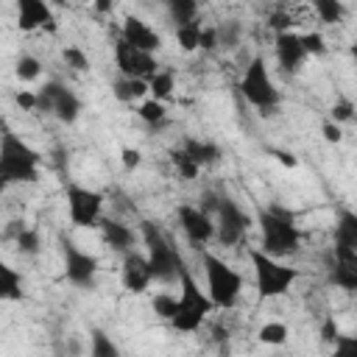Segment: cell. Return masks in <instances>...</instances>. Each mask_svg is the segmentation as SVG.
I'll return each instance as SVG.
<instances>
[{"instance_id": "cell-1", "label": "cell", "mask_w": 357, "mask_h": 357, "mask_svg": "<svg viewBox=\"0 0 357 357\" xmlns=\"http://www.w3.org/2000/svg\"><path fill=\"white\" fill-rule=\"evenodd\" d=\"M259 223V251H265L268 257L279 259V257H290L301 248V231L296 226L293 212H287L284 206H265L257 215Z\"/></svg>"}, {"instance_id": "cell-2", "label": "cell", "mask_w": 357, "mask_h": 357, "mask_svg": "<svg viewBox=\"0 0 357 357\" xmlns=\"http://www.w3.org/2000/svg\"><path fill=\"white\" fill-rule=\"evenodd\" d=\"M139 231H142V240H145V248H148V265H151V273L156 282H178L181 273L187 271L178 248L173 245V240L153 223V220H142L139 223Z\"/></svg>"}, {"instance_id": "cell-3", "label": "cell", "mask_w": 357, "mask_h": 357, "mask_svg": "<svg viewBox=\"0 0 357 357\" xmlns=\"http://www.w3.org/2000/svg\"><path fill=\"white\" fill-rule=\"evenodd\" d=\"M39 162L42 156L28 145L22 142L14 131H6L3 134V142H0V178L6 184H33L39 178Z\"/></svg>"}, {"instance_id": "cell-4", "label": "cell", "mask_w": 357, "mask_h": 357, "mask_svg": "<svg viewBox=\"0 0 357 357\" xmlns=\"http://www.w3.org/2000/svg\"><path fill=\"white\" fill-rule=\"evenodd\" d=\"M178 282H181V296L176 298V312H173L170 324L178 332H195L206 321V315L212 312L215 304H212L209 293H201V287L190 271H184Z\"/></svg>"}, {"instance_id": "cell-5", "label": "cell", "mask_w": 357, "mask_h": 357, "mask_svg": "<svg viewBox=\"0 0 357 357\" xmlns=\"http://www.w3.org/2000/svg\"><path fill=\"white\" fill-rule=\"evenodd\" d=\"M201 262H204V273H206V287H209V298L215 307L220 310H229L237 304L240 298V290H243V276L226 265L220 257L204 251L201 254Z\"/></svg>"}, {"instance_id": "cell-6", "label": "cell", "mask_w": 357, "mask_h": 357, "mask_svg": "<svg viewBox=\"0 0 357 357\" xmlns=\"http://www.w3.org/2000/svg\"><path fill=\"white\" fill-rule=\"evenodd\" d=\"M251 265H254V282L259 298H276L290 290V284L298 279V271L290 265H282L279 259L268 257L259 248H251Z\"/></svg>"}, {"instance_id": "cell-7", "label": "cell", "mask_w": 357, "mask_h": 357, "mask_svg": "<svg viewBox=\"0 0 357 357\" xmlns=\"http://www.w3.org/2000/svg\"><path fill=\"white\" fill-rule=\"evenodd\" d=\"M240 95L257 106L262 114L273 112L279 106V89L273 86V78L268 75V67H265V59L262 56H254L240 78Z\"/></svg>"}, {"instance_id": "cell-8", "label": "cell", "mask_w": 357, "mask_h": 357, "mask_svg": "<svg viewBox=\"0 0 357 357\" xmlns=\"http://www.w3.org/2000/svg\"><path fill=\"white\" fill-rule=\"evenodd\" d=\"M59 245H61V257H64V276H67V282L81 287V290H95L98 271H100L98 257L89 254V251H81L75 245V240L67 237V234H59Z\"/></svg>"}, {"instance_id": "cell-9", "label": "cell", "mask_w": 357, "mask_h": 357, "mask_svg": "<svg viewBox=\"0 0 357 357\" xmlns=\"http://www.w3.org/2000/svg\"><path fill=\"white\" fill-rule=\"evenodd\" d=\"M67 198V212H70V223L78 229H92L100 226V209H103V195L98 190L89 187H78V184H67L64 190Z\"/></svg>"}, {"instance_id": "cell-10", "label": "cell", "mask_w": 357, "mask_h": 357, "mask_svg": "<svg viewBox=\"0 0 357 357\" xmlns=\"http://www.w3.org/2000/svg\"><path fill=\"white\" fill-rule=\"evenodd\" d=\"M215 212H218V220H215V237H218V243L220 245H237L245 237V231L251 226V218L229 195H220L218 198Z\"/></svg>"}, {"instance_id": "cell-11", "label": "cell", "mask_w": 357, "mask_h": 357, "mask_svg": "<svg viewBox=\"0 0 357 357\" xmlns=\"http://www.w3.org/2000/svg\"><path fill=\"white\" fill-rule=\"evenodd\" d=\"M36 95H39V109H42V112L56 114V120H61V123H75V120H78L81 100H78L75 92L67 89L64 84L47 81Z\"/></svg>"}, {"instance_id": "cell-12", "label": "cell", "mask_w": 357, "mask_h": 357, "mask_svg": "<svg viewBox=\"0 0 357 357\" xmlns=\"http://www.w3.org/2000/svg\"><path fill=\"white\" fill-rule=\"evenodd\" d=\"M114 61H117L120 78H142V81H151L159 73V64H156V59L151 53H142V50L131 47L123 39L114 42Z\"/></svg>"}, {"instance_id": "cell-13", "label": "cell", "mask_w": 357, "mask_h": 357, "mask_svg": "<svg viewBox=\"0 0 357 357\" xmlns=\"http://www.w3.org/2000/svg\"><path fill=\"white\" fill-rule=\"evenodd\" d=\"M329 282L346 293H357V251L351 248H332L329 259Z\"/></svg>"}, {"instance_id": "cell-14", "label": "cell", "mask_w": 357, "mask_h": 357, "mask_svg": "<svg viewBox=\"0 0 357 357\" xmlns=\"http://www.w3.org/2000/svg\"><path fill=\"white\" fill-rule=\"evenodd\" d=\"M17 25H20V31H36V28H45L50 33L59 31L53 8L47 3H42V0H20V6H17Z\"/></svg>"}, {"instance_id": "cell-15", "label": "cell", "mask_w": 357, "mask_h": 357, "mask_svg": "<svg viewBox=\"0 0 357 357\" xmlns=\"http://www.w3.org/2000/svg\"><path fill=\"white\" fill-rule=\"evenodd\" d=\"M178 223H181V229H184V234H187V240L192 243V245H206L212 237H215V223H212V218L204 212V209H198V206H178Z\"/></svg>"}, {"instance_id": "cell-16", "label": "cell", "mask_w": 357, "mask_h": 357, "mask_svg": "<svg viewBox=\"0 0 357 357\" xmlns=\"http://www.w3.org/2000/svg\"><path fill=\"white\" fill-rule=\"evenodd\" d=\"M120 279H123V287H126L128 293H145L148 284L153 282L148 257H142V254H137V251H128V254L123 257Z\"/></svg>"}, {"instance_id": "cell-17", "label": "cell", "mask_w": 357, "mask_h": 357, "mask_svg": "<svg viewBox=\"0 0 357 357\" xmlns=\"http://www.w3.org/2000/svg\"><path fill=\"white\" fill-rule=\"evenodd\" d=\"M120 39H123V42H128L131 47L142 50V53H151V56L162 47V36H159L148 22H142L139 17H126V20H123Z\"/></svg>"}, {"instance_id": "cell-18", "label": "cell", "mask_w": 357, "mask_h": 357, "mask_svg": "<svg viewBox=\"0 0 357 357\" xmlns=\"http://www.w3.org/2000/svg\"><path fill=\"white\" fill-rule=\"evenodd\" d=\"M307 59L304 42L298 33L287 31V33H276V61L282 67V73H296Z\"/></svg>"}, {"instance_id": "cell-19", "label": "cell", "mask_w": 357, "mask_h": 357, "mask_svg": "<svg viewBox=\"0 0 357 357\" xmlns=\"http://www.w3.org/2000/svg\"><path fill=\"white\" fill-rule=\"evenodd\" d=\"M100 237H103V243L112 251H123V254H128L131 251V243H134V231L126 223L112 220V218H103L100 220Z\"/></svg>"}, {"instance_id": "cell-20", "label": "cell", "mask_w": 357, "mask_h": 357, "mask_svg": "<svg viewBox=\"0 0 357 357\" xmlns=\"http://www.w3.org/2000/svg\"><path fill=\"white\" fill-rule=\"evenodd\" d=\"M332 237H335V245L357 251V212L340 209V212H337V220H335Z\"/></svg>"}, {"instance_id": "cell-21", "label": "cell", "mask_w": 357, "mask_h": 357, "mask_svg": "<svg viewBox=\"0 0 357 357\" xmlns=\"http://www.w3.org/2000/svg\"><path fill=\"white\" fill-rule=\"evenodd\" d=\"M181 148H184L201 167H204V165H215V162L220 159V148H218L215 142H206V139H192V137H187Z\"/></svg>"}, {"instance_id": "cell-22", "label": "cell", "mask_w": 357, "mask_h": 357, "mask_svg": "<svg viewBox=\"0 0 357 357\" xmlns=\"http://www.w3.org/2000/svg\"><path fill=\"white\" fill-rule=\"evenodd\" d=\"M112 92H114L117 100L131 103V100H139V98H142L145 92H151V89H148V81H142V78H117V81L112 84Z\"/></svg>"}, {"instance_id": "cell-23", "label": "cell", "mask_w": 357, "mask_h": 357, "mask_svg": "<svg viewBox=\"0 0 357 357\" xmlns=\"http://www.w3.org/2000/svg\"><path fill=\"white\" fill-rule=\"evenodd\" d=\"M0 298L6 301L22 298V276L11 265H0Z\"/></svg>"}, {"instance_id": "cell-24", "label": "cell", "mask_w": 357, "mask_h": 357, "mask_svg": "<svg viewBox=\"0 0 357 357\" xmlns=\"http://www.w3.org/2000/svg\"><path fill=\"white\" fill-rule=\"evenodd\" d=\"M89 357H120V349L103 329H92L89 332Z\"/></svg>"}, {"instance_id": "cell-25", "label": "cell", "mask_w": 357, "mask_h": 357, "mask_svg": "<svg viewBox=\"0 0 357 357\" xmlns=\"http://www.w3.org/2000/svg\"><path fill=\"white\" fill-rule=\"evenodd\" d=\"M167 11H170V17H173V22H176V28H178V25L195 22L198 3H195V0H170V3H167Z\"/></svg>"}, {"instance_id": "cell-26", "label": "cell", "mask_w": 357, "mask_h": 357, "mask_svg": "<svg viewBox=\"0 0 357 357\" xmlns=\"http://www.w3.org/2000/svg\"><path fill=\"white\" fill-rule=\"evenodd\" d=\"M201 22L195 20V22H187V25H178L176 28V39H178V45H181V50H187V53H192V50H198L201 47Z\"/></svg>"}, {"instance_id": "cell-27", "label": "cell", "mask_w": 357, "mask_h": 357, "mask_svg": "<svg viewBox=\"0 0 357 357\" xmlns=\"http://www.w3.org/2000/svg\"><path fill=\"white\" fill-rule=\"evenodd\" d=\"M173 84H176V78H173V73L170 70H159L151 81H148V89H151V95H153V100H165V98H170L173 95Z\"/></svg>"}, {"instance_id": "cell-28", "label": "cell", "mask_w": 357, "mask_h": 357, "mask_svg": "<svg viewBox=\"0 0 357 357\" xmlns=\"http://www.w3.org/2000/svg\"><path fill=\"white\" fill-rule=\"evenodd\" d=\"M170 162H173V167L178 170L181 178H195L198 170H201V165H198L184 148H173V151H170Z\"/></svg>"}, {"instance_id": "cell-29", "label": "cell", "mask_w": 357, "mask_h": 357, "mask_svg": "<svg viewBox=\"0 0 357 357\" xmlns=\"http://www.w3.org/2000/svg\"><path fill=\"white\" fill-rule=\"evenodd\" d=\"M287 335H290L287 326L279 324V321H268V324H262L259 332H257L259 343H265V346H282V343L287 340Z\"/></svg>"}, {"instance_id": "cell-30", "label": "cell", "mask_w": 357, "mask_h": 357, "mask_svg": "<svg viewBox=\"0 0 357 357\" xmlns=\"http://www.w3.org/2000/svg\"><path fill=\"white\" fill-rule=\"evenodd\" d=\"M312 8L321 17V22H340L343 20V11H346L340 0H315Z\"/></svg>"}, {"instance_id": "cell-31", "label": "cell", "mask_w": 357, "mask_h": 357, "mask_svg": "<svg viewBox=\"0 0 357 357\" xmlns=\"http://www.w3.org/2000/svg\"><path fill=\"white\" fill-rule=\"evenodd\" d=\"M14 243H17L20 254H36V251H39V245H42V243H39V231L25 229V226H20V229H17Z\"/></svg>"}, {"instance_id": "cell-32", "label": "cell", "mask_w": 357, "mask_h": 357, "mask_svg": "<svg viewBox=\"0 0 357 357\" xmlns=\"http://www.w3.org/2000/svg\"><path fill=\"white\" fill-rule=\"evenodd\" d=\"M137 114H139V120H145L148 126H159V123H165V103H159V100H145V103H139Z\"/></svg>"}, {"instance_id": "cell-33", "label": "cell", "mask_w": 357, "mask_h": 357, "mask_svg": "<svg viewBox=\"0 0 357 357\" xmlns=\"http://www.w3.org/2000/svg\"><path fill=\"white\" fill-rule=\"evenodd\" d=\"M39 73H42L39 59H33V56H20L17 59V78L20 81H36Z\"/></svg>"}, {"instance_id": "cell-34", "label": "cell", "mask_w": 357, "mask_h": 357, "mask_svg": "<svg viewBox=\"0 0 357 357\" xmlns=\"http://www.w3.org/2000/svg\"><path fill=\"white\" fill-rule=\"evenodd\" d=\"M218 28V39L223 47H234L240 42V22L237 20H226L223 25H215Z\"/></svg>"}, {"instance_id": "cell-35", "label": "cell", "mask_w": 357, "mask_h": 357, "mask_svg": "<svg viewBox=\"0 0 357 357\" xmlns=\"http://www.w3.org/2000/svg\"><path fill=\"white\" fill-rule=\"evenodd\" d=\"M61 56H64L67 67H73V70H78V73L89 70V59L84 56V50H81V47H75V45H67V47L61 50Z\"/></svg>"}, {"instance_id": "cell-36", "label": "cell", "mask_w": 357, "mask_h": 357, "mask_svg": "<svg viewBox=\"0 0 357 357\" xmlns=\"http://www.w3.org/2000/svg\"><path fill=\"white\" fill-rule=\"evenodd\" d=\"M332 357H357V335H340L335 340Z\"/></svg>"}, {"instance_id": "cell-37", "label": "cell", "mask_w": 357, "mask_h": 357, "mask_svg": "<svg viewBox=\"0 0 357 357\" xmlns=\"http://www.w3.org/2000/svg\"><path fill=\"white\" fill-rule=\"evenodd\" d=\"M153 312L159 315V318H173V312H176V298L173 296H167V293H159L156 298H153Z\"/></svg>"}, {"instance_id": "cell-38", "label": "cell", "mask_w": 357, "mask_h": 357, "mask_svg": "<svg viewBox=\"0 0 357 357\" xmlns=\"http://www.w3.org/2000/svg\"><path fill=\"white\" fill-rule=\"evenodd\" d=\"M301 42H304V50H307V56L312 53V56H321V53H326V42H324V36L318 33V31H310V33H304L301 36Z\"/></svg>"}, {"instance_id": "cell-39", "label": "cell", "mask_w": 357, "mask_h": 357, "mask_svg": "<svg viewBox=\"0 0 357 357\" xmlns=\"http://www.w3.org/2000/svg\"><path fill=\"white\" fill-rule=\"evenodd\" d=\"M268 25H271L276 33H287V31L293 28V17H290V11H273V14L268 17Z\"/></svg>"}, {"instance_id": "cell-40", "label": "cell", "mask_w": 357, "mask_h": 357, "mask_svg": "<svg viewBox=\"0 0 357 357\" xmlns=\"http://www.w3.org/2000/svg\"><path fill=\"white\" fill-rule=\"evenodd\" d=\"M14 100H17V106H20V109H25V112L39 109V95H36V92L22 89V92H17V95H14Z\"/></svg>"}, {"instance_id": "cell-41", "label": "cell", "mask_w": 357, "mask_h": 357, "mask_svg": "<svg viewBox=\"0 0 357 357\" xmlns=\"http://www.w3.org/2000/svg\"><path fill=\"white\" fill-rule=\"evenodd\" d=\"M351 114H354V106L349 100H337L332 106V123H346V120H351Z\"/></svg>"}, {"instance_id": "cell-42", "label": "cell", "mask_w": 357, "mask_h": 357, "mask_svg": "<svg viewBox=\"0 0 357 357\" xmlns=\"http://www.w3.org/2000/svg\"><path fill=\"white\" fill-rule=\"evenodd\" d=\"M120 162H123L126 170H134V167H139L142 153H139L137 148H123V151H120Z\"/></svg>"}, {"instance_id": "cell-43", "label": "cell", "mask_w": 357, "mask_h": 357, "mask_svg": "<svg viewBox=\"0 0 357 357\" xmlns=\"http://www.w3.org/2000/svg\"><path fill=\"white\" fill-rule=\"evenodd\" d=\"M337 337H340V329H337L335 318H326V321H324V326H321V340L335 346V340H337Z\"/></svg>"}, {"instance_id": "cell-44", "label": "cell", "mask_w": 357, "mask_h": 357, "mask_svg": "<svg viewBox=\"0 0 357 357\" xmlns=\"http://www.w3.org/2000/svg\"><path fill=\"white\" fill-rule=\"evenodd\" d=\"M218 45H220V39H218V28H215V25L204 28V31H201V47H204V50H215Z\"/></svg>"}, {"instance_id": "cell-45", "label": "cell", "mask_w": 357, "mask_h": 357, "mask_svg": "<svg viewBox=\"0 0 357 357\" xmlns=\"http://www.w3.org/2000/svg\"><path fill=\"white\" fill-rule=\"evenodd\" d=\"M321 131H324V139H326V142H340V139H343L340 126H337V123H332V120H326V123L321 126Z\"/></svg>"}, {"instance_id": "cell-46", "label": "cell", "mask_w": 357, "mask_h": 357, "mask_svg": "<svg viewBox=\"0 0 357 357\" xmlns=\"http://www.w3.org/2000/svg\"><path fill=\"white\" fill-rule=\"evenodd\" d=\"M276 156H279V162H282L284 167H296V159H293L290 153H276Z\"/></svg>"}, {"instance_id": "cell-47", "label": "cell", "mask_w": 357, "mask_h": 357, "mask_svg": "<svg viewBox=\"0 0 357 357\" xmlns=\"http://www.w3.org/2000/svg\"><path fill=\"white\" fill-rule=\"evenodd\" d=\"M95 8H98V11H112L114 3H95Z\"/></svg>"}, {"instance_id": "cell-48", "label": "cell", "mask_w": 357, "mask_h": 357, "mask_svg": "<svg viewBox=\"0 0 357 357\" xmlns=\"http://www.w3.org/2000/svg\"><path fill=\"white\" fill-rule=\"evenodd\" d=\"M349 53H351V59L357 61V45H351V47H349Z\"/></svg>"}]
</instances>
